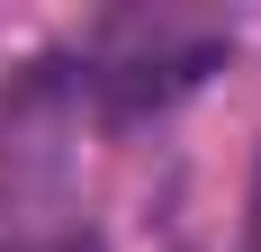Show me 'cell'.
Here are the masks:
<instances>
[{"instance_id":"cell-1","label":"cell","mask_w":261,"mask_h":252,"mask_svg":"<svg viewBox=\"0 0 261 252\" xmlns=\"http://www.w3.org/2000/svg\"><path fill=\"white\" fill-rule=\"evenodd\" d=\"M216 63H225V36H216V27L117 18L99 45L81 54V72H72V81L108 108V117H153V108H171L180 90H198Z\"/></svg>"},{"instance_id":"cell-2","label":"cell","mask_w":261,"mask_h":252,"mask_svg":"<svg viewBox=\"0 0 261 252\" xmlns=\"http://www.w3.org/2000/svg\"><path fill=\"white\" fill-rule=\"evenodd\" d=\"M72 252H90V243H72Z\"/></svg>"}]
</instances>
